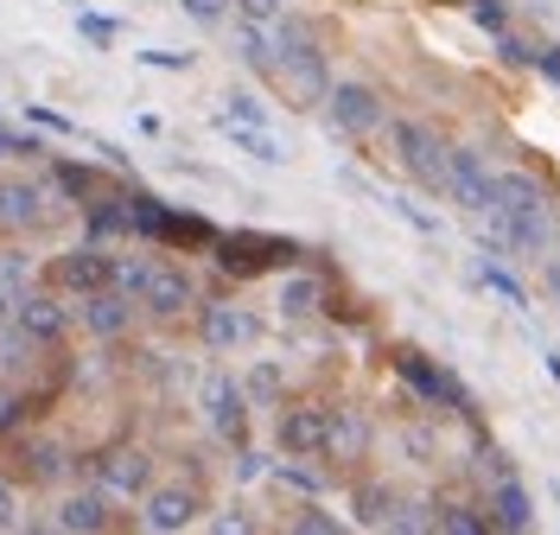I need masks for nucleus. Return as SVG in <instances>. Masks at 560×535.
Segmentation results:
<instances>
[{"instance_id":"1","label":"nucleus","mask_w":560,"mask_h":535,"mask_svg":"<svg viewBox=\"0 0 560 535\" xmlns=\"http://www.w3.org/2000/svg\"><path fill=\"white\" fill-rule=\"evenodd\" d=\"M287 90V108H313L331 96V65H325V33L313 20L287 13L275 26V71H268Z\"/></svg>"},{"instance_id":"2","label":"nucleus","mask_w":560,"mask_h":535,"mask_svg":"<svg viewBox=\"0 0 560 535\" xmlns=\"http://www.w3.org/2000/svg\"><path fill=\"white\" fill-rule=\"evenodd\" d=\"M128 205H135V243H160V249H191V255H210L217 249V223L198 211H173V205H160L147 185L128 191Z\"/></svg>"},{"instance_id":"3","label":"nucleus","mask_w":560,"mask_h":535,"mask_svg":"<svg viewBox=\"0 0 560 535\" xmlns=\"http://www.w3.org/2000/svg\"><path fill=\"white\" fill-rule=\"evenodd\" d=\"M217 268L223 275H236V281H261V275H287V268H300L306 249L293 243V236H261V230H230V236H217Z\"/></svg>"},{"instance_id":"4","label":"nucleus","mask_w":560,"mask_h":535,"mask_svg":"<svg viewBox=\"0 0 560 535\" xmlns=\"http://www.w3.org/2000/svg\"><path fill=\"white\" fill-rule=\"evenodd\" d=\"M388 363H395V376L408 383V395H415V402H427V408H446V415H458V421H478V402H471V389L458 383L446 363L420 357L415 345H395V351H388Z\"/></svg>"},{"instance_id":"5","label":"nucleus","mask_w":560,"mask_h":535,"mask_svg":"<svg viewBox=\"0 0 560 535\" xmlns=\"http://www.w3.org/2000/svg\"><path fill=\"white\" fill-rule=\"evenodd\" d=\"M388 141H395L401 173L415 178L420 191H440V198H453V147L440 141L433 128H420V121H388Z\"/></svg>"},{"instance_id":"6","label":"nucleus","mask_w":560,"mask_h":535,"mask_svg":"<svg viewBox=\"0 0 560 535\" xmlns=\"http://www.w3.org/2000/svg\"><path fill=\"white\" fill-rule=\"evenodd\" d=\"M45 281L58 287V293H103V287H115V255L103 249V243H83V249H65L51 255V268H45Z\"/></svg>"},{"instance_id":"7","label":"nucleus","mask_w":560,"mask_h":535,"mask_svg":"<svg viewBox=\"0 0 560 535\" xmlns=\"http://www.w3.org/2000/svg\"><path fill=\"white\" fill-rule=\"evenodd\" d=\"M325 121H331V135H345V141H370V135L383 128V96H376L370 83H331Z\"/></svg>"},{"instance_id":"8","label":"nucleus","mask_w":560,"mask_h":535,"mask_svg":"<svg viewBox=\"0 0 560 535\" xmlns=\"http://www.w3.org/2000/svg\"><path fill=\"white\" fill-rule=\"evenodd\" d=\"M453 205L465 217H497V173L471 147H453Z\"/></svg>"},{"instance_id":"9","label":"nucleus","mask_w":560,"mask_h":535,"mask_svg":"<svg viewBox=\"0 0 560 535\" xmlns=\"http://www.w3.org/2000/svg\"><path fill=\"white\" fill-rule=\"evenodd\" d=\"M96 485H103L108 498H147L153 491V460L140 453V446H121V453H103V460L83 465Z\"/></svg>"},{"instance_id":"10","label":"nucleus","mask_w":560,"mask_h":535,"mask_svg":"<svg viewBox=\"0 0 560 535\" xmlns=\"http://www.w3.org/2000/svg\"><path fill=\"white\" fill-rule=\"evenodd\" d=\"M275 440H280V453H293V460H313V453H325V446H331V408H313V402L280 408Z\"/></svg>"},{"instance_id":"11","label":"nucleus","mask_w":560,"mask_h":535,"mask_svg":"<svg viewBox=\"0 0 560 535\" xmlns=\"http://www.w3.org/2000/svg\"><path fill=\"white\" fill-rule=\"evenodd\" d=\"M198 510H205L198 491H185V485H153V491L140 498V530L178 535V530H191V523H198Z\"/></svg>"},{"instance_id":"12","label":"nucleus","mask_w":560,"mask_h":535,"mask_svg":"<svg viewBox=\"0 0 560 535\" xmlns=\"http://www.w3.org/2000/svg\"><path fill=\"white\" fill-rule=\"evenodd\" d=\"M205 415H210V428L223 433V440H236V446L248 440V389L230 376V370H217V376L205 383Z\"/></svg>"},{"instance_id":"13","label":"nucleus","mask_w":560,"mask_h":535,"mask_svg":"<svg viewBox=\"0 0 560 535\" xmlns=\"http://www.w3.org/2000/svg\"><path fill=\"white\" fill-rule=\"evenodd\" d=\"M140 306H147L153 319H178V313H191V306H198V287H191L185 268L153 261V275H147V287H140Z\"/></svg>"},{"instance_id":"14","label":"nucleus","mask_w":560,"mask_h":535,"mask_svg":"<svg viewBox=\"0 0 560 535\" xmlns=\"http://www.w3.org/2000/svg\"><path fill=\"white\" fill-rule=\"evenodd\" d=\"M13 325H20L33 345H65L70 313L58 306V287H51V293H20V300H13Z\"/></svg>"},{"instance_id":"15","label":"nucleus","mask_w":560,"mask_h":535,"mask_svg":"<svg viewBox=\"0 0 560 535\" xmlns=\"http://www.w3.org/2000/svg\"><path fill=\"white\" fill-rule=\"evenodd\" d=\"M58 211H45V185L38 178H0V230H45Z\"/></svg>"},{"instance_id":"16","label":"nucleus","mask_w":560,"mask_h":535,"mask_svg":"<svg viewBox=\"0 0 560 535\" xmlns=\"http://www.w3.org/2000/svg\"><path fill=\"white\" fill-rule=\"evenodd\" d=\"M485 510H490V530H497V535L535 530V498L523 491V478H510V472H497V478H490Z\"/></svg>"},{"instance_id":"17","label":"nucleus","mask_w":560,"mask_h":535,"mask_svg":"<svg viewBox=\"0 0 560 535\" xmlns=\"http://www.w3.org/2000/svg\"><path fill=\"white\" fill-rule=\"evenodd\" d=\"M135 306L140 300H128L121 287H103V293H83L77 300V319H83V332H96V338H121L135 325Z\"/></svg>"},{"instance_id":"18","label":"nucleus","mask_w":560,"mask_h":535,"mask_svg":"<svg viewBox=\"0 0 560 535\" xmlns=\"http://www.w3.org/2000/svg\"><path fill=\"white\" fill-rule=\"evenodd\" d=\"M261 338V319L243 306H205V345L210 351H243Z\"/></svg>"},{"instance_id":"19","label":"nucleus","mask_w":560,"mask_h":535,"mask_svg":"<svg viewBox=\"0 0 560 535\" xmlns=\"http://www.w3.org/2000/svg\"><path fill=\"white\" fill-rule=\"evenodd\" d=\"M121 516H108V491L96 485V491H77V498L58 503V516H51V530H83V535H96V530H115Z\"/></svg>"},{"instance_id":"20","label":"nucleus","mask_w":560,"mask_h":535,"mask_svg":"<svg viewBox=\"0 0 560 535\" xmlns=\"http://www.w3.org/2000/svg\"><path fill=\"white\" fill-rule=\"evenodd\" d=\"M497 211L541 217V211H555V198H548V185L535 173H497Z\"/></svg>"},{"instance_id":"21","label":"nucleus","mask_w":560,"mask_h":535,"mask_svg":"<svg viewBox=\"0 0 560 535\" xmlns=\"http://www.w3.org/2000/svg\"><path fill=\"white\" fill-rule=\"evenodd\" d=\"M51 185L65 191L70 205H96V198H115V191H121L108 173H96V166H77V160H51Z\"/></svg>"},{"instance_id":"22","label":"nucleus","mask_w":560,"mask_h":535,"mask_svg":"<svg viewBox=\"0 0 560 535\" xmlns=\"http://www.w3.org/2000/svg\"><path fill=\"white\" fill-rule=\"evenodd\" d=\"M325 281L318 275H300V268H287L280 275V319H313V313H325Z\"/></svg>"},{"instance_id":"23","label":"nucleus","mask_w":560,"mask_h":535,"mask_svg":"<svg viewBox=\"0 0 560 535\" xmlns=\"http://www.w3.org/2000/svg\"><path fill=\"white\" fill-rule=\"evenodd\" d=\"M217 128L236 141V153H248V160H261V166H287V147L268 135V128H255V121H230V115H217Z\"/></svg>"},{"instance_id":"24","label":"nucleus","mask_w":560,"mask_h":535,"mask_svg":"<svg viewBox=\"0 0 560 535\" xmlns=\"http://www.w3.org/2000/svg\"><path fill=\"white\" fill-rule=\"evenodd\" d=\"M70 472H83V465H70L65 446H51V440H38V446H20V478H33V485H58Z\"/></svg>"},{"instance_id":"25","label":"nucleus","mask_w":560,"mask_h":535,"mask_svg":"<svg viewBox=\"0 0 560 535\" xmlns=\"http://www.w3.org/2000/svg\"><path fill=\"white\" fill-rule=\"evenodd\" d=\"M433 530H446V535H490V510H471V503H433Z\"/></svg>"},{"instance_id":"26","label":"nucleus","mask_w":560,"mask_h":535,"mask_svg":"<svg viewBox=\"0 0 560 535\" xmlns=\"http://www.w3.org/2000/svg\"><path fill=\"white\" fill-rule=\"evenodd\" d=\"M77 38H83L90 51H115V45H121V20H108V13H90V7H77Z\"/></svg>"},{"instance_id":"27","label":"nucleus","mask_w":560,"mask_h":535,"mask_svg":"<svg viewBox=\"0 0 560 535\" xmlns=\"http://www.w3.org/2000/svg\"><path fill=\"white\" fill-rule=\"evenodd\" d=\"M478 281L490 287V293H497V300H503V306H516V313H523L528 306V293H523V281H516V275H510V268H503V261H478Z\"/></svg>"},{"instance_id":"28","label":"nucleus","mask_w":560,"mask_h":535,"mask_svg":"<svg viewBox=\"0 0 560 535\" xmlns=\"http://www.w3.org/2000/svg\"><path fill=\"white\" fill-rule=\"evenodd\" d=\"M325 453H345V460L370 453V428H363L357 415H331V446H325Z\"/></svg>"},{"instance_id":"29","label":"nucleus","mask_w":560,"mask_h":535,"mask_svg":"<svg viewBox=\"0 0 560 535\" xmlns=\"http://www.w3.org/2000/svg\"><path fill=\"white\" fill-rule=\"evenodd\" d=\"M223 115H230V121H255V128H268V103H261L255 90H230V96H223Z\"/></svg>"},{"instance_id":"30","label":"nucleus","mask_w":560,"mask_h":535,"mask_svg":"<svg viewBox=\"0 0 560 535\" xmlns=\"http://www.w3.org/2000/svg\"><path fill=\"white\" fill-rule=\"evenodd\" d=\"M147 275H153V261H147V255H115V287H121L128 300H140Z\"/></svg>"},{"instance_id":"31","label":"nucleus","mask_w":560,"mask_h":535,"mask_svg":"<svg viewBox=\"0 0 560 535\" xmlns=\"http://www.w3.org/2000/svg\"><path fill=\"white\" fill-rule=\"evenodd\" d=\"M383 205H388V211H395V217H401L408 230H420V236H440V217H427V211H420V205H415V198H401V191H388Z\"/></svg>"},{"instance_id":"32","label":"nucleus","mask_w":560,"mask_h":535,"mask_svg":"<svg viewBox=\"0 0 560 535\" xmlns=\"http://www.w3.org/2000/svg\"><path fill=\"white\" fill-rule=\"evenodd\" d=\"M465 13H471V20H478V33H510V7H503V0H471V7H465Z\"/></svg>"},{"instance_id":"33","label":"nucleus","mask_w":560,"mask_h":535,"mask_svg":"<svg viewBox=\"0 0 560 535\" xmlns=\"http://www.w3.org/2000/svg\"><path fill=\"white\" fill-rule=\"evenodd\" d=\"M20 421H33V402H26V395H13V389H0V440H7V433H20Z\"/></svg>"},{"instance_id":"34","label":"nucleus","mask_w":560,"mask_h":535,"mask_svg":"<svg viewBox=\"0 0 560 535\" xmlns=\"http://www.w3.org/2000/svg\"><path fill=\"white\" fill-rule=\"evenodd\" d=\"M293 530H300V535H338L345 523H338V516H325V510H300V516H293Z\"/></svg>"},{"instance_id":"35","label":"nucleus","mask_w":560,"mask_h":535,"mask_svg":"<svg viewBox=\"0 0 560 535\" xmlns=\"http://www.w3.org/2000/svg\"><path fill=\"white\" fill-rule=\"evenodd\" d=\"M147 71H191V51H135Z\"/></svg>"},{"instance_id":"36","label":"nucleus","mask_w":560,"mask_h":535,"mask_svg":"<svg viewBox=\"0 0 560 535\" xmlns=\"http://www.w3.org/2000/svg\"><path fill=\"white\" fill-rule=\"evenodd\" d=\"M490 45H497V58H503V65H528V58H535V45H523L516 33H497Z\"/></svg>"},{"instance_id":"37","label":"nucleus","mask_w":560,"mask_h":535,"mask_svg":"<svg viewBox=\"0 0 560 535\" xmlns=\"http://www.w3.org/2000/svg\"><path fill=\"white\" fill-rule=\"evenodd\" d=\"M248 395H261V402H275V395H280V370H275V363H261V370L248 376Z\"/></svg>"},{"instance_id":"38","label":"nucleus","mask_w":560,"mask_h":535,"mask_svg":"<svg viewBox=\"0 0 560 535\" xmlns=\"http://www.w3.org/2000/svg\"><path fill=\"white\" fill-rule=\"evenodd\" d=\"M261 472H275V465L261 460V453H248V446H243V453H236V485H255Z\"/></svg>"},{"instance_id":"39","label":"nucleus","mask_w":560,"mask_h":535,"mask_svg":"<svg viewBox=\"0 0 560 535\" xmlns=\"http://www.w3.org/2000/svg\"><path fill=\"white\" fill-rule=\"evenodd\" d=\"M26 115H33V128H45V135H77L58 108H33V103H26Z\"/></svg>"},{"instance_id":"40","label":"nucleus","mask_w":560,"mask_h":535,"mask_svg":"<svg viewBox=\"0 0 560 535\" xmlns=\"http://www.w3.org/2000/svg\"><path fill=\"white\" fill-rule=\"evenodd\" d=\"M236 7H243V20H261V26H268V20H280L287 0H236Z\"/></svg>"},{"instance_id":"41","label":"nucleus","mask_w":560,"mask_h":535,"mask_svg":"<svg viewBox=\"0 0 560 535\" xmlns=\"http://www.w3.org/2000/svg\"><path fill=\"white\" fill-rule=\"evenodd\" d=\"M528 65L548 77V83H560V51H555V45H535V58H528Z\"/></svg>"},{"instance_id":"42","label":"nucleus","mask_w":560,"mask_h":535,"mask_svg":"<svg viewBox=\"0 0 560 535\" xmlns=\"http://www.w3.org/2000/svg\"><path fill=\"white\" fill-rule=\"evenodd\" d=\"M0 530H20V498H13V485H0Z\"/></svg>"},{"instance_id":"43","label":"nucleus","mask_w":560,"mask_h":535,"mask_svg":"<svg viewBox=\"0 0 560 535\" xmlns=\"http://www.w3.org/2000/svg\"><path fill=\"white\" fill-rule=\"evenodd\" d=\"M178 7H185V13H198L205 26H217V20H223V0H178Z\"/></svg>"},{"instance_id":"44","label":"nucleus","mask_w":560,"mask_h":535,"mask_svg":"<svg viewBox=\"0 0 560 535\" xmlns=\"http://www.w3.org/2000/svg\"><path fill=\"white\" fill-rule=\"evenodd\" d=\"M13 325V300H7V281H0V332Z\"/></svg>"},{"instance_id":"45","label":"nucleus","mask_w":560,"mask_h":535,"mask_svg":"<svg viewBox=\"0 0 560 535\" xmlns=\"http://www.w3.org/2000/svg\"><path fill=\"white\" fill-rule=\"evenodd\" d=\"M541 363H548V376L560 383V357H555V351H541Z\"/></svg>"},{"instance_id":"46","label":"nucleus","mask_w":560,"mask_h":535,"mask_svg":"<svg viewBox=\"0 0 560 535\" xmlns=\"http://www.w3.org/2000/svg\"><path fill=\"white\" fill-rule=\"evenodd\" d=\"M548 281H555V293H560V261H555V268H548Z\"/></svg>"},{"instance_id":"47","label":"nucleus","mask_w":560,"mask_h":535,"mask_svg":"<svg viewBox=\"0 0 560 535\" xmlns=\"http://www.w3.org/2000/svg\"><path fill=\"white\" fill-rule=\"evenodd\" d=\"M433 7H471V0H433Z\"/></svg>"},{"instance_id":"48","label":"nucleus","mask_w":560,"mask_h":535,"mask_svg":"<svg viewBox=\"0 0 560 535\" xmlns=\"http://www.w3.org/2000/svg\"><path fill=\"white\" fill-rule=\"evenodd\" d=\"M65 7H83V0H65Z\"/></svg>"}]
</instances>
